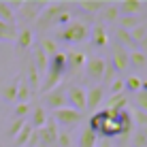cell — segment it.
Returning <instances> with one entry per match:
<instances>
[{
    "label": "cell",
    "instance_id": "obj_1",
    "mask_svg": "<svg viewBox=\"0 0 147 147\" xmlns=\"http://www.w3.org/2000/svg\"><path fill=\"white\" fill-rule=\"evenodd\" d=\"M90 30H92L90 24L81 22V19H75V22H68L64 28L58 30V38L68 43V45H79V43H85L90 38Z\"/></svg>",
    "mask_w": 147,
    "mask_h": 147
},
{
    "label": "cell",
    "instance_id": "obj_2",
    "mask_svg": "<svg viewBox=\"0 0 147 147\" xmlns=\"http://www.w3.org/2000/svg\"><path fill=\"white\" fill-rule=\"evenodd\" d=\"M70 11V2H47V7L43 9V13L38 15L36 19V28L38 30H47L55 26V22H58V17L62 13Z\"/></svg>",
    "mask_w": 147,
    "mask_h": 147
},
{
    "label": "cell",
    "instance_id": "obj_3",
    "mask_svg": "<svg viewBox=\"0 0 147 147\" xmlns=\"http://www.w3.org/2000/svg\"><path fill=\"white\" fill-rule=\"evenodd\" d=\"M53 121H55V126H62V130H73L83 121V113L64 107V109L53 111Z\"/></svg>",
    "mask_w": 147,
    "mask_h": 147
},
{
    "label": "cell",
    "instance_id": "obj_4",
    "mask_svg": "<svg viewBox=\"0 0 147 147\" xmlns=\"http://www.w3.org/2000/svg\"><path fill=\"white\" fill-rule=\"evenodd\" d=\"M102 73H105V58L100 55H94V58L85 60V66H83V75L88 81H94V85L98 81H102Z\"/></svg>",
    "mask_w": 147,
    "mask_h": 147
},
{
    "label": "cell",
    "instance_id": "obj_5",
    "mask_svg": "<svg viewBox=\"0 0 147 147\" xmlns=\"http://www.w3.org/2000/svg\"><path fill=\"white\" fill-rule=\"evenodd\" d=\"M64 92H66V107L83 113V109H85V90L81 88V85H70Z\"/></svg>",
    "mask_w": 147,
    "mask_h": 147
},
{
    "label": "cell",
    "instance_id": "obj_6",
    "mask_svg": "<svg viewBox=\"0 0 147 147\" xmlns=\"http://www.w3.org/2000/svg\"><path fill=\"white\" fill-rule=\"evenodd\" d=\"M66 107V92L60 88L51 90V92L43 94V109L45 111H58V109H64Z\"/></svg>",
    "mask_w": 147,
    "mask_h": 147
},
{
    "label": "cell",
    "instance_id": "obj_7",
    "mask_svg": "<svg viewBox=\"0 0 147 147\" xmlns=\"http://www.w3.org/2000/svg\"><path fill=\"white\" fill-rule=\"evenodd\" d=\"M47 7V2H36V0H22V9L19 15L24 17V22H36L38 15L43 13V9Z\"/></svg>",
    "mask_w": 147,
    "mask_h": 147
},
{
    "label": "cell",
    "instance_id": "obj_8",
    "mask_svg": "<svg viewBox=\"0 0 147 147\" xmlns=\"http://www.w3.org/2000/svg\"><path fill=\"white\" fill-rule=\"evenodd\" d=\"M105 94H107V88H105L102 83L92 85V88L85 92V109L96 111V109L100 107V105L105 102Z\"/></svg>",
    "mask_w": 147,
    "mask_h": 147
},
{
    "label": "cell",
    "instance_id": "obj_9",
    "mask_svg": "<svg viewBox=\"0 0 147 147\" xmlns=\"http://www.w3.org/2000/svg\"><path fill=\"white\" fill-rule=\"evenodd\" d=\"M66 55V73L73 75V77H77V75L83 73V66H85V53L83 51H77V49H73V51L64 53Z\"/></svg>",
    "mask_w": 147,
    "mask_h": 147
},
{
    "label": "cell",
    "instance_id": "obj_10",
    "mask_svg": "<svg viewBox=\"0 0 147 147\" xmlns=\"http://www.w3.org/2000/svg\"><path fill=\"white\" fill-rule=\"evenodd\" d=\"M109 60H111V64H113V68L117 73H124L128 68V51L119 43H115V40L111 43V58Z\"/></svg>",
    "mask_w": 147,
    "mask_h": 147
},
{
    "label": "cell",
    "instance_id": "obj_11",
    "mask_svg": "<svg viewBox=\"0 0 147 147\" xmlns=\"http://www.w3.org/2000/svg\"><path fill=\"white\" fill-rule=\"evenodd\" d=\"M90 43H92V49H96V51H102L109 45V34H107L102 24H94L92 26V30H90Z\"/></svg>",
    "mask_w": 147,
    "mask_h": 147
},
{
    "label": "cell",
    "instance_id": "obj_12",
    "mask_svg": "<svg viewBox=\"0 0 147 147\" xmlns=\"http://www.w3.org/2000/svg\"><path fill=\"white\" fill-rule=\"evenodd\" d=\"M58 132H60V130H58V126H55V121L53 119H47V124H45L40 130H36L38 143H43L47 147H53L55 141H58Z\"/></svg>",
    "mask_w": 147,
    "mask_h": 147
},
{
    "label": "cell",
    "instance_id": "obj_13",
    "mask_svg": "<svg viewBox=\"0 0 147 147\" xmlns=\"http://www.w3.org/2000/svg\"><path fill=\"white\" fill-rule=\"evenodd\" d=\"M15 49L17 51H26V49H30V47H34V32H32V28H22L17 32V36H15Z\"/></svg>",
    "mask_w": 147,
    "mask_h": 147
},
{
    "label": "cell",
    "instance_id": "obj_14",
    "mask_svg": "<svg viewBox=\"0 0 147 147\" xmlns=\"http://www.w3.org/2000/svg\"><path fill=\"white\" fill-rule=\"evenodd\" d=\"M111 117V111L109 109H105V111H98V113H94L92 117L88 119V126L85 128H90L92 132H96V134H100V130H102V124L107 121Z\"/></svg>",
    "mask_w": 147,
    "mask_h": 147
},
{
    "label": "cell",
    "instance_id": "obj_15",
    "mask_svg": "<svg viewBox=\"0 0 147 147\" xmlns=\"http://www.w3.org/2000/svg\"><path fill=\"white\" fill-rule=\"evenodd\" d=\"M26 81H28V85H30V92H38V88H40V75H38V70L36 66H34V62L32 60H28V66H26Z\"/></svg>",
    "mask_w": 147,
    "mask_h": 147
},
{
    "label": "cell",
    "instance_id": "obj_16",
    "mask_svg": "<svg viewBox=\"0 0 147 147\" xmlns=\"http://www.w3.org/2000/svg\"><path fill=\"white\" fill-rule=\"evenodd\" d=\"M119 15H139L141 9H143V2L141 0H121V2H115Z\"/></svg>",
    "mask_w": 147,
    "mask_h": 147
},
{
    "label": "cell",
    "instance_id": "obj_17",
    "mask_svg": "<svg viewBox=\"0 0 147 147\" xmlns=\"http://www.w3.org/2000/svg\"><path fill=\"white\" fill-rule=\"evenodd\" d=\"M105 105L111 113H119V111L128 109V98H126V94H115V96H109L105 100Z\"/></svg>",
    "mask_w": 147,
    "mask_h": 147
},
{
    "label": "cell",
    "instance_id": "obj_18",
    "mask_svg": "<svg viewBox=\"0 0 147 147\" xmlns=\"http://www.w3.org/2000/svg\"><path fill=\"white\" fill-rule=\"evenodd\" d=\"M34 62V66H36V70H38V75L43 77L45 73H47V64H49V58L45 55L43 51H40V47L38 45H34L32 47V58H30Z\"/></svg>",
    "mask_w": 147,
    "mask_h": 147
},
{
    "label": "cell",
    "instance_id": "obj_19",
    "mask_svg": "<svg viewBox=\"0 0 147 147\" xmlns=\"http://www.w3.org/2000/svg\"><path fill=\"white\" fill-rule=\"evenodd\" d=\"M115 43H119L121 47L126 49V51H134V49H139V45L132 40L130 32H128V30H121V28L115 30Z\"/></svg>",
    "mask_w": 147,
    "mask_h": 147
},
{
    "label": "cell",
    "instance_id": "obj_20",
    "mask_svg": "<svg viewBox=\"0 0 147 147\" xmlns=\"http://www.w3.org/2000/svg\"><path fill=\"white\" fill-rule=\"evenodd\" d=\"M98 145V134L92 132L90 128H83L79 132V139H77V147H96Z\"/></svg>",
    "mask_w": 147,
    "mask_h": 147
},
{
    "label": "cell",
    "instance_id": "obj_21",
    "mask_svg": "<svg viewBox=\"0 0 147 147\" xmlns=\"http://www.w3.org/2000/svg\"><path fill=\"white\" fill-rule=\"evenodd\" d=\"M107 4L109 2H105V0H81V2H77V7L81 9V11L92 15V13H100Z\"/></svg>",
    "mask_w": 147,
    "mask_h": 147
},
{
    "label": "cell",
    "instance_id": "obj_22",
    "mask_svg": "<svg viewBox=\"0 0 147 147\" xmlns=\"http://www.w3.org/2000/svg\"><path fill=\"white\" fill-rule=\"evenodd\" d=\"M30 126H32L34 130H40L45 124H47V111H45L43 107H36L32 111V115H30V121H28Z\"/></svg>",
    "mask_w": 147,
    "mask_h": 147
},
{
    "label": "cell",
    "instance_id": "obj_23",
    "mask_svg": "<svg viewBox=\"0 0 147 147\" xmlns=\"http://www.w3.org/2000/svg\"><path fill=\"white\" fill-rule=\"evenodd\" d=\"M30 96H32V92H30V85L24 75H19L17 77V100L15 102H28Z\"/></svg>",
    "mask_w": 147,
    "mask_h": 147
},
{
    "label": "cell",
    "instance_id": "obj_24",
    "mask_svg": "<svg viewBox=\"0 0 147 147\" xmlns=\"http://www.w3.org/2000/svg\"><path fill=\"white\" fill-rule=\"evenodd\" d=\"M128 66H132L136 70L145 68L147 66V55L143 51H139V49H134V51H128Z\"/></svg>",
    "mask_w": 147,
    "mask_h": 147
},
{
    "label": "cell",
    "instance_id": "obj_25",
    "mask_svg": "<svg viewBox=\"0 0 147 147\" xmlns=\"http://www.w3.org/2000/svg\"><path fill=\"white\" fill-rule=\"evenodd\" d=\"M47 68H51V70H55V73H60V75H66V55L58 51L53 58H49Z\"/></svg>",
    "mask_w": 147,
    "mask_h": 147
},
{
    "label": "cell",
    "instance_id": "obj_26",
    "mask_svg": "<svg viewBox=\"0 0 147 147\" xmlns=\"http://www.w3.org/2000/svg\"><path fill=\"white\" fill-rule=\"evenodd\" d=\"M32 132H34V128L26 121V124H24V128L19 130V132L15 134V139H13V141H15V147H26L28 141H30V136H32Z\"/></svg>",
    "mask_w": 147,
    "mask_h": 147
},
{
    "label": "cell",
    "instance_id": "obj_27",
    "mask_svg": "<svg viewBox=\"0 0 147 147\" xmlns=\"http://www.w3.org/2000/svg\"><path fill=\"white\" fill-rule=\"evenodd\" d=\"M100 17H102V22L105 24H117V19H119V11H117V7L115 4H107V7L100 11Z\"/></svg>",
    "mask_w": 147,
    "mask_h": 147
},
{
    "label": "cell",
    "instance_id": "obj_28",
    "mask_svg": "<svg viewBox=\"0 0 147 147\" xmlns=\"http://www.w3.org/2000/svg\"><path fill=\"white\" fill-rule=\"evenodd\" d=\"M141 24V19H139V15H119V19H117V28H121V30H132V28H136Z\"/></svg>",
    "mask_w": 147,
    "mask_h": 147
},
{
    "label": "cell",
    "instance_id": "obj_29",
    "mask_svg": "<svg viewBox=\"0 0 147 147\" xmlns=\"http://www.w3.org/2000/svg\"><path fill=\"white\" fill-rule=\"evenodd\" d=\"M141 79L139 75H128V77L124 79V92H128V94H136L141 90Z\"/></svg>",
    "mask_w": 147,
    "mask_h": 147
},
{
    "label": "cell",
    "instance_id": "obj_30",
    "mask_svg": "<svg viewBox=\"0 0 147 147\" xmlns=\"http://www.w3.org/2000/svg\"><path fill=\"white\" fill-rule=\"evenodd\" d=\"M0 94H2L4 100H9V102H15V100H17V79L11 81V83H7V85H2Z\"/></svg>",
    "mask_w": 147,
    "mask_h": 147
},
{
    "label": "cell",
    "instance_id": "obj_31",
    "mask_svg": "<svg viewBox=\"0 0 147 147\" xmlns=\"http://www.w3.org/2000/svg\"><path fill=\"white\" fill-rule=\"evenodd\" d=\"M38 47H40V51L47 55V58H53V55L58 53V43H55L53 38H43L38 43Z\"/></svg>",
    "mask_w": 147,
    "mask_h": 147
},
{
    "label": "cell",
    "instance_id": "obj_32",
    "mask_svg": "<svg viewBox=\"0 0 147 147\" xmlns=\"http://www.w3.org/2000/svg\"><path fill=\"white\" fill-rule=\"evenodd\" d=\"M0 22L9 24V26H15V13L11 11V7H9L7 2H2V0H0Z\"/></svg>",
    "mask_w": 147,
    "mask_h": 147
},
{
    "label": "cell",
    "instance_id": "obj_33",
    "mask_svg": "<svg viewBox=\"0 0 147 147\" xmlns=\"http://www.w3.org/2000/svg\"><path fill=\"white\" fill-rule=\"evenodd\" d=\"M15 36H17V28L0 22V40H15Z\"/></svg>",
    "mask_w": 147,
    "mask_h": 147
},
{
    "label": "cell",
    "instance_id": "obj_34",
    "mask_svg": "<svg viewBox=\"0 0 147 147\" xmlns=\"http://www.w3.org/2000/svg\"><path fill=\"white\" fill-rule=\"evenodd\" d=\"M107 92H109V96H115V94H126V92H124V79H121L119 75H117V77H115L113 81H111L109 85H107Z\"/></svg>",
    "mask_w": 147,
    "mask_h": 147
},
{
    "label": "cell",
    "instance_id": "obj_35",
    "mask_svg": "<svg viewBox=\"0 0 147 147\" xmlns=\"http://www.w3.org/2000/svg\"><path fill=\"white\" fill-rule=\"evenodd\" d=\"M55 145L58 147H70L73 145V130H62V132H58Z\"/></svg>",
    "mask_w": 147,
    "mask_h": 147
},
{
    "label": "cell",
    "instance_id": "obj_36",
    "mask_svg": "<svg viewBox=\"0 0 147 147\" xmlns=\"http://www.w3.org/2000/svg\"><path fill=\"white\" fill-rule=\"evenodd\" d=\"M130 36H132V40L139 45L141 40L147 36V24H139L136 28H132V30H130Z\"/></svg>",
    "mask_w": 147,
    "mask_h": 147
},
{
    "label": "cell",
    "instance_id": "obj_37",
    "mask_svg": "<svg viewBox=\"0 0 147 147\" xmlns=\"http://www.w3.org/2000/svg\"><path fill=\"white\" fill-rule=\"evenodd\" d=\"M130 117H132V124L139 126V130H145L147 128V113H143V111H132Z\"/></svg>",
    "mask_w": 147,
    "mask_h": 147
},
{
    "label": "cell",
    "instance_id": "obj_38",
    "mask_svg": "<svg viewBox=\"0 0 147 147\" xmlns=\"http://www.w3.org/2000/svg\"><path fill=\"white\" fill-rule=\"evenodd\" d=\"M134 102H136V111H143V113H147V92L139 90V92L134 94Z\"/></svg>",
    "mask_w": 147,
    "mask_h": 147
},
{
    "label": "cell",
    "instance_id": "obj_39",
    "mask_svg": "<svg viewBox=\"0 0 147 147\" xmlns=\"http://www.w3.org/2000/svg\"><path fill=\"white\" fill-rule=\"evenodd\" d=\"M28 113H30V105L28 102H17L15 105V111H13V117L15 119H26Z\"/></svg>",
    "mask_w": 147,
    "mask_h": 147
},
{
    "label": "cell",
    "instance_id": "obj_40",
    "mask_svg": "<svg viewBox=\"0 0 147 147\" xmlns=\"http://www.w3.org/2000/svg\"><path fill=\"white\" fill-rule=\"evenodd\" d=\"M132 147H147V139H145V134L141 132V130H136V132H132Z\"/></svg>",
    "mask_w": 147,
    "mask_h": 147
},
{
    "label": "cell",
    "instance_id": "obj_41",
    "mask_svg": "<svg viewBox=\"0 0 147 147\" xmlns=\"http://www.w3.org/2000/svg\"><path fill=\"white\" fill-rule=\"evenodd\" d=\"M24 124H26V119H15V117H13V121H11V126H9V134H11L13 139H15V134H17L19 130L24 128Z\"/></svg>",
    "mask_w": 147,
    "mask_h": 147
},
{
    "label": "cell",
    "instance_id": "obj_42",
    "mask_svg": "<svg viewBox=\"0 0 147 147\" xmlns=\"http://www.w3.org/2000/svg\"><path fill=\"white\" fill-rule=\"evenodd\" d=\"M96 147H113V145H111V141H107V139H105V141H102V143H98V145H96Z\"/></svg>",
    "mask_w": 147,
    "mask_h": 147
},
{
    "label": "cell",
    "instance_id": "obj_43",
    "mask_svg": "<svg viewBox=\"0 0 147 147\" xmlns=\"http://www.w3.org/2000/svg\"><path fill=\"white\" fill-rule=\"evenodd\" d=\"M141 90H143V92H147V79L141 81Z\"/></svg>",
    "mask_w": 147,
    "mask_h": 147
}]
</instances>
